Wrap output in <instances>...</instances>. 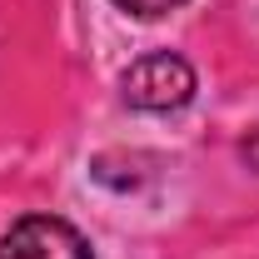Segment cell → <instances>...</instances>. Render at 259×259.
Wrapping results in <instances>:
<instances>
[{
	"mask_svg": "<svg viewBox=\"0 0 259 259\" xmlns=\"http://www.w3.org/2000/svg\"><path fill=\"white\" fill-rule=\"evenodd\" d=\"M120 90H125V105L164 115V110H180V105L194 100V70H190V60H180L169 50H155V55H140L125 70Z\"/></svg>",
	"mask_w": 259,
	"mask_h": 259,
	"instance_id": "6da1fadb",
	"label": "cell"
},
{
	"mask_svg": "<svg viewBox=\"0 0 259 259\" xmlns=\"http://www.w3.org/2000/svg\"><path fill=\"white\" fill-rule=\"evenodd\" d=\"M0 259H95L85 234L60 214H25L0 234Z\"/></svg>",
	"mask_w": 259,
	"mask_h": 259,
	"instance_id": "7a4b0ae2",
	"label": "cell"
},
{
	"mask_svg": "<svg viewBox=\"0 0 259 259\" xmlns=\"http://www.w3.org/2000/svg\"><path fill=\"white\" fill-rule=\"evenodd\" d=\"M120 10L130 15H164V10H175V5H185V0H115Z\"/></svg>",
	"mask_w": 259,
	"mask_h": 259,
	"instance_id": "3957f363",
	"label": "cell"
}]
</instances>
